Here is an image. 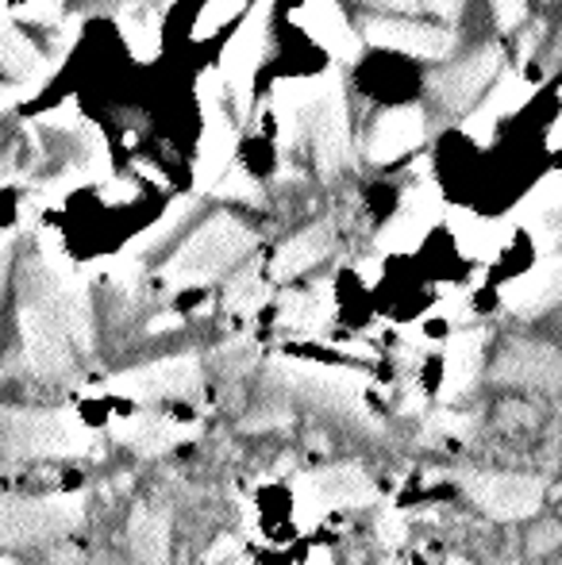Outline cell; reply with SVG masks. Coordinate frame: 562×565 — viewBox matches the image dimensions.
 Segmentation results:
<instances>
[{
	"mask_svg": "<svg viewBox=\"0 0 562 565\" xmlns=\"http://www.w3.org/2000/svg\"><path fill=\"white\" fill-rule=\"evenodd\" d=\"M463 489L474 508H481L494 520H528L543 504V481L528 473H494L474 469L463 477Z\"/></svg>",
	"mask_w": 562,
	"mask_h": 565,
	"instance_id": "obj_10",
	"label": "cell"
},
{
	"mask_svg": "<svg viewBox=\"0 0 562 565\" xmlns=\"http://www.w3.org/2000/svg\"><path fill=\"white\" fill-rule=\"evenodd\" d=\"M331 285H312V289H293L282 297V328L293 335H316L331 323Z\"/></svg>",
	"mask_w": 562,
	"mask_h": 565,
	"instance_id": "obj_28",
	"label": "cell"
},
{
	"mask_svg": "<svg viewBox=\"0 0 562 565\" xmlns=\"http://www.w3.org/2000/svg\"><path fill=\"white\" fill-rule=\"evenodd\" d=\"M378 539H382V546H390V551L405 543V515L385 512L382 520H378Z\"/></svg>",
	"mask_w": 562,
	"mask_h": 565,
	"instance_id": "obj_37",
	"label": "cell"
},
{
	"mask_svg": "<svg viewBox=\"0 0 562 565\" xmlns=\"http://www.w3.org/2000/svg\"><path fill=\"white\" fill-rule=\"evenodd\" d=\"M501 74V46L486 43L474 54H466L463 62H450L443 70H432L427 74V97L443 108V113H470L474 100L486 93V85Z\"/></svg>",
	"mask_w": 562,
	"mask_h": 565,
	"instance_id": "obj_9",
	"label": "cell"
},
{
	"mask_svg": "<svg viewBox=\"0 0 562 565\" xmlns=\"http://www.w3.org/2000/svg\"><path fill=\"white\" fill-rule=\"evenodd\" d=\"M271 113L278 124V150L297 154L308 147L312 166L324 181H336L354 166L351 116H347V85L339 66H328L312 77H282L274 82Z\"/></svg>",
	"mask_w": 562,
	"mask_h": 565,
	"instance_id": "obj_2",
	"label": "cell"
},
{
	"mask_svg": "<svg viewBox=\"0 0 562 565\" xmlns=\"http://www.w3.org/2000/svg\"><path fill=\"white\" fill-rule=\"evenodd\" d=\"M128 546L139 565H170V512L155 500H139L128 515Z\"/></svg>",
	"mask_w": 562,
	"mask_h": 565,
	"instance_id": "obj_23",
	"label": "cell"
},
{
	"mask_svg": "<svg viewBox=\"0 0 562 565\" xmlns=\"http://www.w3.org/2000/svg\"><path fill=\"white\" fill-rule=\"evenodd\" d=\"M113 435L124 443V447L142 454V458H155V454H166V450L178 447L181 439H189V427L173 424V419L162 416V412H136V416L116 419Z\"/></svg>",
	"mask_w": 562,
	"mask_h": 565,
	"instance_id": "obj_24",
	"label": "cell"
},
{
	"mask_svg": "<svg viewBox=\"0 0 562 565\" xmlns=\"http://www.w3.org/2000/svg\"><path fill=\"white\" fill-rule=\"evenodd\" d=\"M227 93L216 70H204L197 77V105H201V142H197V162H193V185L197 193H212L227 170L235 166V150H240V127L224 108Z\"/></svg>",
	"mask_w": 562,
	"mask_h": 565,
	"instance_id": "obj_6",
	"label": "cell"
},
{
	"mask_svg": "<svg viewBox=\"0 0 562 565\" xmlns=\"http://www.w3.org/2000/svg\"><path fill=\"white\" fill-rule=\"evenodd\" d=\"M20 15L31 23H43V28H54V23H62V0H23Z\"/></svg>",
	"mask_w": 562,
	"mask_h": 565,
	"instance_id": "obj_36",
	"label": "cell"
},
{
	"mask_svg": "<svg viewBox=\"0 0 562 565\" xmlns=\"http://www.w3.org/2000/svg\"><path fill=\"white\" fill-rule=\"evenodd\" d=\"M15 323H20L23 370L31 377L43 385L74 381L93 350L89 281L70 266L51 231L39 235V250L20 266Z\"/></svg>",
	"mask_w": 562,
	"mask_h": 565,
	"instance_id": "obj_1",
	"label": "cell"
},
{
	"mask_svg": "<svg viewBox=\"0 0 562 565\" xmlns=\"http://www.w3.org/2000/svg\"><path fill=\"white\" fill-rule=\"evenodd\" d=\"M494 381L536 393H559L562 388V350L536 339H509L494 358Z\"/></svg>",
	"mask_w": 562,
	"mask_h": 565,
	"instance_id": "obj_13",
	"label": "cell"
},
{
	"mask_svg": "<svg viewBox=\"0 0 562 565\" xmlns=\"http://www.w3.org/2000/svg\"><path fill=\"white\" fill-rule=\"evenodd\" d=\"M8 269H12V235H8V231H0V297H4Z\"/></svg>",
	"mask_w": 562,
	"mask_h": 565,
	"instance_id": "obj_42",
	"label": "cell"
},
{
	"mask_svg": "<svg viewBox=\"0 0 562 565\" xmlns=\"http://www.w3.org/2000/svg\"><path fill=\"white\" fill-rule=\"evenodd\" d=\"M293 20H297L339 66H354V62L362 58V35L351 28V20H347L336 0H305V4L293 12Z\"/></svg>",
	"mask_w": 562,
	"mask_h": 565,
	"instance_id": "obj_19",
	"label": "cell"
},
{
	"mask_svg": "<svg viewBox=\"0 0 562 565\" xmlns=\"http://www.w3.org/2000/svg\"><path fill=\"white\" fill-rule=\"evenodd\" d=\"M243 8H247V0H209V4L201 8V15H197V23H193V39H197V43L212 39L216 31H224L227 23L243 12Z\"/></svg>",
	"mask_w": 562,
	"mask_h": 565,
	"instance_id": "obj_31",
	"label": "cell"
},
{
	"mask_svg": "<svg viewBox=\"0 0 562 565\" xmlns=\"http://www.w3.org/2000/svg\"><path fill=\"white\" fill-rule=\"evenodd\" d=\"M443 220L450 224V235L458 238L463 254L481 258V262H489L512 238V220H489V216H478V212H470V209H447V216Z\"/></svg>",
	"mask_w": 562,
	"mask_h": 565,
	"instance_id": "obj_25",
	"label": "cell"
},
{
	"mask_svg": "<svg viewBox=\"0 0 562 565\" xmlns=\"http://www.w3.org/2000/svg\"><path fill=\"white\" fill-rule=\"evenodd\" d=\"M305 565H331V554H328V551H316Z\"/></svg>",
	"mask_w": 562,
	"mask_h": 565,
	"instance_id": "obj_48",
	"label": "cell"
},
{
	"mask_svg": "<svg viewBox=\"0 0 562 565\" xmlns=\"http://www.w3.org/2000/svg\"><path fill=\"white\" fill-rule=\"evenodd\" d=\"M51 70H54L51 54H43L23 35V28L15 23L8 0H0V74L12 77L15 85H28V89L35 93L39 85L51 77Z\"/></svg>",
	"mask_w": 562,
	"mask_h": 565,
	"instance_id": "obj_20",
	"label": "cell"
},
{
	"mask_svg": "<svg viewBox=\"0 0 562 565\" xmlns=\"http://www.w3.org/2000/svg\"><path fill=\"white\" fill-rule=\"evenodd\" d=\"M489 8H494V20L497 28L509 35V31H517L520 23L528 20V0H489Z\"/></svg>",
	"mask_w": 562,
	"mask_h": 565,
	"instance_id": "obj_35",
	"label": "cell"
},
{
	"mask_svg": "<svg viewBox=\"0 0 562 565\" xmlns=\"http://www.w3.org/2000/svg\"><path fill=\"white\" fill-rule=\"evenodd\" d=\"M540 35H543V28H540V23H536V28L528 31L524 39H520V62L532 58V51H536V46H540Z\"/></svg>",
	"mask_w": 562,
	"mask_h": 565,
	"instance_id": "obj_45",
	"label": "cell"
},
{
	"mask_svg": "<svg viewBox=\"0 0 562 565\" xmlns=\"http://www.w3.org/2000/svg\"><path fill=\"white\" fill-rule=\"evenodd\" d=\"M447 565H474V562H466V558H450Z\"/></svg>",
	"mask_w": 562,
	"mask_h": 565,
	"instance_id": "obj_51",
	"label": "cell"
},
{
	"mask_svg": "<svg viewBox=\"0 0 562 565\" xmlns=\"http://www.w3.org/2000/svg\"><path fill=\"white\" fill-rule=\"evenodd\" d=\"M486 339V331H463V335L447 339V350H443V401H455L478 381Z\"/></svg>",
	"mask_w": 562,
	"mask_h": 565,
	"instance_id": "obj_27",
	"label": "cell"
},
{
	"mask_svg": "<svg viewBox=\"0 0 562 565\" xmlns=\"http://www.w3.org/2000/svg\"><path fill=\"white\" fill-rule=\"evenodd\" d=\"M271 20H274V0H255L247 8V15L240 20V28L232 31L227 46L220 51V82L224 93L232 97L235 116H251V100H255V77L258 66L266 62V46H271Z\"/></svg>",
	"mask_w": 562,
	"mask_h": 565,
	"instance_id": "obj_7",
	"label": "cell"
},
{
	"mask_svg": "<svg viewBox=\"0 0 562 565\" xmlns=\"http://www.w3.org/2000/svg\"><path fill=\"white\" fill-rule=\"evenodd\" d=\"M266 297H271V285L263 281L258 266L251 262V266L235 269L232 281H227V289H224V308H232V312H240V316H255L258 308L266 305Z\"/></svg>",
	"mask_w": 562,
	"mask_h": 565,
	"instance_id": "obj_29",
	"label": "cell"
},
{
	"mask_svg": "<svg viewBox=\"0 0 562 565\" xmlns=\"http://www.w3.org/2000/svg\"><path fill=\"white\" fill-rule=\"evenodd\" d=\"M362 4H378L390 8V12H405V15H439V20H458L466 8V0H362Z\"/></svg>",
	"mask_w": 562,
	"mask_h": 565,
	"instance_id": "obj_32",
	"label": "cell"
},
{
	"mask_svg": "<svg viewBox=\"0 0 562 565\" xmlns=\"http://www.w3.org/2000/svg\"><path fill=\"white\" fill-rule=\"evenodd\" d=\"M166 4H173V0H166Z\"/></svg>",
	"mask_w": 562,
	"mask_h": 565,
	"instance_id": "obj_53",
	"label": "cell"
},
{
	"mask_svg": "<svg viewBox=\"0 0 562 565\" xmlns=\"http://www.w3.org/2000/svg\"><path fill=\"white\" fill-rule=\"evenodd\" d=\"M443 216H447V204H443L439 185H435L432 178L416 181V185L401 196L397 216L378 231V250H413V246L424 243V235L439 224Z\"/></svg>",
	"mask_w": 562,
	"mask_h": 565,
	"instance_id": "obj_14",
	"label": "cell"
},
{
	"mask_svg": "<svg viewBox=\"0 0 562 565\" xmlns=\"http://www.w3.org/2000/svg\"><path fill=\"white\" fill-rule=\"evenodd\" d=\"M532 97H536V82L524 74V70H501L497 82H494V89H489V97L466 113L463 131L470 135L478 147H489V142H494L497 124H501L505 116L520 113Z\"/></svg>",
	"mask_w": 562,
	"mask_h": 565,
	"instance_id": "obj_17",
	"label": "cell"
},
{
	"mask_svg": "<svg viewBox=\"0 0 562 565\" xmlns=\"http://www.w3.org/2000/svg\"><path fill=\"white\" fill-rule=\"evenodd\" d=\"M220 201H243V204H263V185L258 178H251L243 166H232V170L220 178V185L212 189Z\"/></svg>",
	"mask_w": 562,
	"mask_h": 565,
	"instance_id": "obj_33",
	"label": "cell"
},
{
	"mask_svg": "<svg viewBox=\"0 0 562 565\" xmlns=\"http://www.w3.org/2000/svg\"><path fill=\"white\" fill-rule=\"evenodd\" d=\"M362 35L374 46L385 51L409 54V58L424 62H447L458 51V31L450 23H416L401 20V15H367L362 20Z\"/></svg>",
	"mask_w": 562,
	"mask_h": 565,
	"instance_id": "obj_11",
	"label": "cell"
},
{
	"mask_svg": "<svg viewBox=\"0 0 562 565\" xmlns=\"http://www.w3.org/2000/svg\"><path fill=\"white\" fill-rule=\"evenodd\" d=\"M178 323H181V320L170 312V316H162V320H150V328H147V331H150V335H158V331H170V328H178Z\"/></svg>",
	"mask_w": 562,
	"mask_h": 565,
	"instance_id": "obj_47",
	"label": "cell"
},
{
	"mask_svg": "<svg viewBox=\"0 0 562 565\" xmlns=\"http://www.w3.org/2000/svg\"><path fill=\"white\" fill-rule=\"evenodd\" d=\"M8 170V162H4V147H0V173H4Z\"/></svg>",
	"mask_w": 562,
	"mask_h": 565,
	"instance_id": "obj_50",
	"label": "cell"
},
{
	"mask_svg": "<svg viewBox=\"0 0 562 565\" xmlns=\"http://www.w3.org/2000/svg\"><path fill=\"white\" fill-rule=\"evenodd\" d=\"M189 212H193V196H178V201H173L170 209H166V216L158 220L155 227H147V231H142V235H139L136 243H131L124 254H128V258H139V254L155 250L158 243H166V238H170L173 231H178L181 224H185V220H189Z\"/></svg>",
	"mask_w": 562,
	"mask_h": 565,
	"instance_id": "obj_30",
	"label": "cell"
},
{
	"mask_svg": "<svg viewBox=\"0 0 562 565\" xmlns=\"http://www.w3.org/2000/svg\"><path fill=\"white\" fill-rule=\"evenodd\" d=\"M331 246H336V224L331 220H320V224L297 231V235L278 246V254L271 262V277L274 281H293V277L308 274V269L328 258Z\"/></svg>",
	"mask_w": 562,
	"mask_h": 565,
	"instance_id": "obj_22",
	"label": "cell"
},
{
	"mask_svg": "<svg viewBox=\"0 0 562 565\" xmlns=\"http://www.w3.org/2000/svg\"><path fill=\"white\" fill-rule=\"evenodd\" d=\"M551 54H555V58H562V28H559V35H555V46H551Z\"/></svg>",
	"mask_w": 562,
	"mask_h": 565,
	"instance_id": "obj_49",
	"label": "cell"
},
{
	"mask_svg": "<svg viewBox=\"0 0 562 565\" xmlns=\"http://www.w3.org/2000/svg\"><path fill=\"white\" fill-rule=\"evenodd\" d=\"M559 100H562V93H559ZM548 147L551 150H562V108H559L555 124H551V131H548Z\"/></svg>",
	"mask_w": 562,
	"mask_h": 565,
	"instance_id": "obj_46",
	"label": "cell"
},
{
	"mask_svg": "<svg viewBox=\"0 0 562 565\" xmlns=\"http://www.w3.org/2000/svg\"><path fill=\"white\" fill-rule=\"evenodd\" d=\"M258 246V235L243 220L216 212L209 216L162 266V281L170 289H193V285H209L224 277L232 266H240L251 250Z\"/></svg>",
	"mask_w": 562,
	"mask_h": 565,
	"instance_id": "obj_3",
	"label": "cell"
},
{
	"mask_svg": "<svg viewBox=\"0 0 562 565\" xmlns=\"http://www.w3.org/2000/svg\"><path fill=\"white\" fill-rule=\"evenodd\" d=\"M285 427V424H293V412L289 408H282V412H266V416H251L247 419V431H266V427Z\"/></svg>",
	"mask_w": 562,
	"mask_h": 565,
	"instance_id": "obj_40",
	"label": "cell"
},
{
	"mask_svg": "<svg viewBox=\"0 0 562 565\" xmlns=\"http://www.w3.org/2000/svg\"><path fill=\"white\" fill-rule=\"evenodd\" d=\"M227 565H247V562H227Z\"/></svg>",
	"mask_w": 562,
	"mask_h": 565,
	"instance_id": "obj_52",
	"label": "cell"
},
{
	"mask_svg": "<svg viewBox=\"0 0 562 565\" xmlns=\"http://www.w3.org/2000/svg\"><path fill=\"white\" fill-rule=\"evenodd\" d=\"M466 419L463 416H450V412H435L432 419H427V439H435V435H466Z\"/></svg>",
	"mask_w": 562,
	"mask_h": 565,
	"instance_id": "obj_38",
	"label": "cell"
},
{
	"mask_svg": "<svg viewBox=\"0 0 562 565\" xmlns=\"http://www.w3.org/2000/svg\"><path fill=\"white\" fill-rule=\"evenodd\" d=\"M512 227H524L543 254L562 246V173H548L528 189L512 212Z\"/></svg>",
	"mask_w": 562,
	"mask_h": 565,
	"instance_id": "obj_18",
	"label": "cell"
},
{
	"mask_svg": "<svg viewBox=\"0 0 562 565\" xmlns=\"http://www.w3.org/2000/svg\"><path fill=\"white\" fill-rule=\"evenodd\" d=\"M536 424V412L528 408V404H505V412H501V427H532Z\"/></svg>",
	"mask_w": 562,
	"mask_h": 565,
	"instance_id": "obj_39",
	"label": "cell"
},
{
	"mask_svg": "<svg viewBox=\"0 0 562 565\" xmlns=\"http://www.w3.org/2000/svg\"><path fill=\"white\" fill-rule=\"evenodd\" d=\"M108 388L128 401H173V396H193L201 388V362L193 354H173L158 358V362L124 370L108 381Z\"/></svg>",
	"mask_w": 562,
	"mask_h": 565,
	"instance_id": "obj_12",
	"label": "cell"
},
{
	"mask_svg": "<svg viewBox=\"0 0 562 565\" xmlns=\"http://www.w3.org/2000/svg\"><path fill=\"white\" fill-rule=\"evenodd\" d=\"M427 139V116L421 105H401L390 108L370 124V135L362 142V154L374 166H390L397 158L413 154L416 147H424Z\"/></svg>",
	"mask_w": 562,
	"mask_h": 565,
	"instance_id": "obj_15",
	"label": "cell"
},
{
	"mask_svg": "<svg viewBox=\"0 0 562 565\" xmlns=\"http://www.w3.org/2000/svg\"><path fill=\"white\" fill-rule=\"evenodd\" d=\"M85 523L82 492H54V497H0V546H43L66 543Z\"/></svg>",
	"mask_w": 562,
	"mask_h": 565,
	"instance_id": "obj_5",
	"label": "cell"
},
{
	"mask_svg": "<svg viewBox=\"0 0 562 565\" xmlns=\"http://www.w3.org/2000/svg\"><path fill=\"white\" fill-rule=\"evenodd\" d=\"M271 377L278 381L285 393L300 396L308 404H320L328 412H359L362 408V373L339 370V365H320V362H300V358H274Z\"/></svg>",
	"mask_w": 562,
	"mask_h": 565,
	"instance_id": "obj_8",
	"label": "cell"
},
{
	"mask_svg": "<svg viewBox=\"0 0 562 565\" xmlns=\"http://www.w3.org/2000/svg\"><path fill=\"white\" fill-rule=\"evenodd\" d=\"M105 196H108V201H131V196H136V185H131V181L108 178L105 181Z\"/></svg>",
	"mask_w": 562,
	"mask_h": 565,
	"instance_id": "obj_44",
	"label": "cell"
},
{
	"mask_svg": "<svg viewBox=\"0 0 562 565\" xmlns=\"http://www.w3.org/2000/svg\"><path fill=\"white\" fill-rule=\"evenodd\" d=\"M51 565H85V554L74 543H59L51 551Z\"/></svg>",
	"mask_w": 562,
	"mask_h": 565,
	"instance_id": "obj_41",
	"label": "cell"
},
{
	"mask_svg": "<svg viewBox=\"0 0 562 565\" xmlns=\"http://www.w3.org/2000/svg\"><path fill=\"white\" fill-rule=\"evenodd\" d=\"M559 543H562V523L543 520V523H536L532 535H528V554H532V558H543V554H551Z\"/></svg>",
	"mask_w": 562,
	"mask_h": 565,
	"instance_id": "obj_34",
	"label": "cell"
},
{
	"mask_svg": "<svg viewBox=\"0 0 562 565\" xmlns=\"http://www.w3.org/2000/svg\"><path fill=\"white\" fill-rule=\"evenodd\" d=\"M232 554H235V539L232 535H220L216 543H212V551H209V558H204V562H209V565H224V558H232Z\"/></svg>",
	"mask_w": 562,
	"mask_h": 565,
	"instance_id": "obj_43",
	"label": "cell"
},
{
	"mask_svg": "<svg viewBox=\"0 0 562 565\" xmlns=\"http://www.w3.org/2000/svg\"><path fill=\"white\" fill-rule=\"evenodd\" d=\"M97 435L70 408H4L0 412V454L4 461L85 458Z\"/></svg>",
	"mask_w": 562,
	"mask_h": 565,
	"instance_id": "obj_4",
	"label": "cell"
},
{
	"mask_svg": "<svg viewBox=\"0 0 562 565\" xmlns=\"http://www.w3.org/2000/svg\"><path fill=\"white\" fill-rule=\"evenodd\" d=\"M308 500L320 508H367L378 500V484L367 477V469L339 461V466H324L305 477Z\"/></svg>",
	"mask_w": 562,
	"mask_h": 565,
	"instance_id": "obj_21",
	"label": "cell"
},
{
	"mask_svg": "<svg viewBox=\"0 0 562 565\" xmlns=\"http://www.w3.org/2000/svg\"><path fill=\"white\" fill-rule=\"evenodd\" d=\"M116 28H120L128 51L139 62H155L162 51V12L155 0H124L116 12Z\"/></svg>",
	"mask_w": 562,
	"mask_h": 565,
	"instance_id": "obj_26",
	"label": "cell"
},
{
	"mask_svg": "<svg viewBox=\"0 0 562 565\" xmlns=\"http://www.w3.org/2000/svg\"><path fill=\"white\" fill-rule=\"evenodd\" d=\"M501 305L509 308L520 320H532V316L551 312L562 305V250H551L536 262L532 269H524L520 277L501 285Z\"/></svg>",
	"mask_w": 562,
	"mask_h": 565,
	"instance_id": "obj_16",
	"label": "cell"
}]
</instances>
